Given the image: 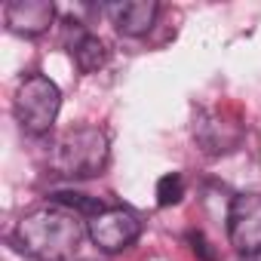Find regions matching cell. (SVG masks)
Masks as SVG:
<instances>
[{
	"instance_id": "3957f363",
	"label": "cell",
	"mask_w": 261,
	"mask_h": 261,
	"mask_svg": "<svg viewBox=\"0 0 261 261\" xmlns=\"http://www.w3.org/2000/svg\"><path fill=\"white\" fill-rule=\"evenodd\" d=\"M59 111H62V89L46 74H31L19 83L13 98V114L25 136H46Z\"/></svg>"
},
{
	"instance_id": "277c9868",
	"label": "cell",
	"mask_w": 261,
	"mask_h": 261,
	"mask_svg": "<svg viewBox=\"0 0 261 261\" xmlns=\"http://www.w3.org/2000/svg\"><path fill=\"white\" fill-rule=\"evenodd\" d=\"M86 233L95 249L117 255L142 237V218L126 206H105L95 218L86 221Z\"/></svg>"
},
{
	"instance_id": "30bf717a",
	"label": "cell",
	"mask_w": 261,
	"mask_h": 261,
	"mask_svg": "<svg viewBox=\"0 0 261 261\" xmlns=\"http://www.w3.org/2000/svg\"><path fill=\"white\" fill-rule=\"evenodd\" d=\"M181 197H185V178H181V172H166V175L157 181V206H160V209L178 206Z\"/></svg>"
},
{
	"instance_id": "5b68a950",
	"label": "cell",
	"mask_w": 261,
	"mask_h": 261,
	"mask_svg": "<svg viewBox=\"0 0 261 261\" xmlns=\"http://www.w3.org/2000/svg\"><path fill=\"white\" fill-rule=\"evenodd\" d=\"M227 237L240 255L261 249V194H237L227 209Z\"/></svg>"
},
{
	"instance_id": "52a82bcc",
	"label": "cell",
	"mask_w": 261,
	"mask_h": 261,
	"mask_svg": "<svg viewBox=\"0 0 261 261\" xmlns=\"http://www.w3.org/2000/svg\"><path fill=\"white\" fill-rule=\"evenodd\" d=\"M108 16L123 37H145L160 16V4L157 0H123V4H108Z\"/></svg>"
},
{
	"instance_id": "7a4b0ae2",
	"label": "cell",
	"mask_w": 261,
	"mask_h": 261,
	"mask_svg": "<svg viewBox=\"0 0 261 261\" xmlns=\"http://www.w3.org/2000/svg\"><path fill=\"white\" fill-rule=\"evenodd\" d=\"M111 160L108 133L98 126H74L53 145L49 166L65 178H95Z\"/></svg>"
},
{
	"instance_id": "6da1fadb",
	"label": "cell",
	"mask_w": 261,
	"mask_h": 261,
	"mask_svg": "<svg viewBox=\"0 0 261 261\" xmlns=\"http://www.w3.org/2000/svg\"><path fill=\"white\" fill-rule=\"evenodd\" d=\"M83 233L80 215L59 206H43L19 218L13 243L37 261H74L71 255L77 252Z\"/></svg>"
},
{
	"instance_id": "8fae6325",
	"label": "cell",
	"mask_w": 261,
	"mask_h": 261,
	"mask_svg": "<svg viewBox=\"0 0 261 261\" xmlns=\"http://www.w3.org/2000/svg\"><path fill=\"white\" fill-rule=\"evenodd\" d=\"M188 243H191V249H194L203 261H215V252L209 249V240H206L200 230H191V233H188Z\"/></svg>"
},
{
	"instance_id": "ba28073f",
	"label": "cell",
	"mask_w": 261,
	"mask_h": 261,
	"mask_svg": "<svg viewBox=\"0 0 261 261\" xmlns=\"http://www.w3.org/2000/svg\"><path fill=\"white\" fill-rule=\"evenodd\" d=\"M71 56H74V65L83 71V74H95L98 68L108 65V46L98 34H77L74 43H71Z\"/></svg>"
},
{
	"instance_id": "9c48e42d",
	"label": "cell",
	"mask_w": 261,
	"mask_h": 261,
	"mask_svg": "<svg viewBox=\"0 0 261 261\" xmlns=\"http://www.w3.org/2000/svg\"><path fill=\"white\" fill-rule=\"evenodd\" d=\"M49 206H59V209H68L80 218H95L105 206L101 200L95 197H86V194H77V191H53L49 194Z\"/></svg>"
},
{
	"instance_id": "7c38bea8",
	"label": "cell",
	"mask_w": 261,
	"mask_h": 261,
	"mask_svg": "<svg viewBox=\"0 0 261 261\" xmlns=\"http://www.w3.org/2000/svg\"><path fill=\"white\" fill-rule=\"evenodd\" d=\"M246 261H261V249H258V252H252V255H246Z\"/></svg>"
},
{
	"instance_id": "4fadbf2b",
	"label": "cell",
	"mask_w": 261,
	"mask_h": 261,
	"mask_svg": "<svg viewBox=\"0 0 261 261\" xmlns=\"http://www.w3.org/2000/svg\"><path fill=\"white\" fill-rule=\"evenodd\" d=\"M77 261H86V258H77Z\"/></svg>"
},
{
	"instance_id": "8992f818",
	"label": "cell",
	"mask_w": 261,
	"mask_h": 261,
	"mask_svg": "<svg viewBox=\"0 0 261 261\" xmlns=\"http://www.w3.org/2000/svg\"><path fill=\"white\" fill-rule=\"evenodd\" d=\"M7 28L22 37H40L56 22V7L49 0H13L4 10Z\"/></svg>"
}]
</instances>
